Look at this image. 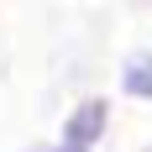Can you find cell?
Segmentation results:
<instances>
[{"label": "cell", "instance_id": "4", "mask_svg": "<svg viewBox=\"0 0 152 152\" xmlns=\"http://www.w3.org/2000/svg\"><path fill=\"white\" fill-rule=\"evenodd\" d=\"M137 152H152V137H147V142H142V147H137Z\"/></svg>", "mask_w": 152, "mask_h": 152}, {"label": "cell", "instance_id": "1", "mask_svg": "<svg viewBox=\"0 0 152 152\" xmlns=\"http://www.w3.org/2000/svg\"><path fill=\"white\" fill-rule=\"evenodd\" d=\"M110 131H115V105H110V94H79V100H68V110L58 115V131H53V142H63V147H79V152H100L110 142Z\"/></svg>", "mask_w": 152, "mask_h": 152}, {"label": "cell", "instance_id": "2", "mask_svg": "<svg viewBox=\"0 0 152 152\" xmlns=\"http://www.w3.org/2000/svg\"><path fill=\"white\" fill-rule=\"evenodd\" d=\"M115 94L131 105H152V42H131L115 58Z\"/></svg>", "mask_w": 152, "mask_h": 152}, {"label": "cell", "instance_id": "3", "mask_svg": "<svg viewBox=\"0 0 152 152\" xmlns=\"http://www.w3.org/2000/svg\"><path fill=\"white\" fill-rule=\"evenodd\" d=\"M16 152H79V147H63V142L42 137V142H26V147H16Z\"/></svg>", "mask_w": 152, "mask_h": 152}]
</instances>
